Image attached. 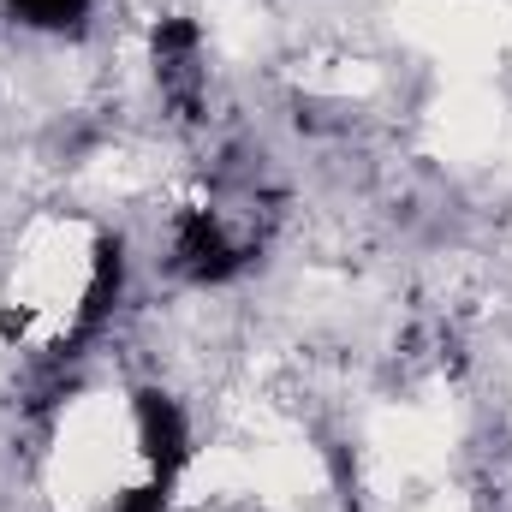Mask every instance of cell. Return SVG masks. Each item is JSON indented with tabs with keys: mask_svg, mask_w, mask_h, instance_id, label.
<instances>
[{
	"mask_svg": "<svg viewBox=\"0 0 512 512\" xmlns=\"http://www.w3.org/2000/svg\"><path fill=\"white\" fill-rule=\"evenodd\" d=\"M262 251V239H256V227H239L227 209H179V221H173V233H167V262H173V274H185V280H197V286H221V280H233V274H245Z\"/></svg>",
	"mask_w": 512,
	"mask_h": 512,
	"instance_id": "1",
	"label": "cell"
},
{
	"mask_svg": "<svg viewBox=\"0 0 512 512\" xmlns=\"http://www.w3.org/2000/svg\"><path fill=\"white\" fill-rule=\"evenodd\" d=\"M149 66L161 84V102L173 108V120H197L203 114V30L191 18H161L149 30Z\"/></svg>",
	"mask_w": 512,
	"mask_h": 512,
	"instance_id": "2",
	"label": "cell"
},
{
	"mask_svg": "<svg viewBox=\"0 0 512 512\" xmlns=\"http://www.w3.org/2000/svg\"><path fill=\"white\" fill-rule=\"evenodd\" d=\"M131 441H137V459L149 465L155 483H179V471L191 459V417L179 411L173 393L137 387L131 393Z\"/></svg>",
	"mask_w": 512,
	"mask_h": 512,
	"instance_id": "3",
	"label": "cell"
},
{
	"mask_svg": "<svg viewBox=\"0 0 512 512\" xmlns=\"http://www.w3.org/2000/svg\"><path fill=\"white\" fill-rule=\"evenodd\" d=\"M6 6L36 30H78L90 18V0H6Z\"/></svg>",
	"mask_w": 512,
	"mask_h": 512,
	"instance_id": "4",
	"label": "cell"
}]
</instances>
